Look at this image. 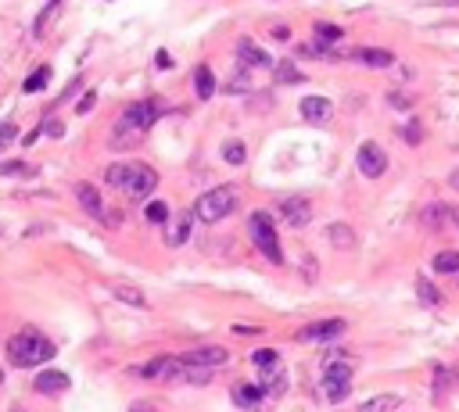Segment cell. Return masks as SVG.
Returning <instances> with one entry per match:
<instances>
[{"mask_svg": "<svg viewBox=\"0 0 459 412\" xmlns=\"http://www.w3.org/2000/svg\"><path fill=\"white\" fill-rule=\"evenodd\" d=\"M158 115H162L158 100H140V105H130L126 111H122L115 133H112V147H130V143H140V136L155 126Z\"/></svg>", "mask_w": 459, "mask_h": 412, "instance_id": "6da1fadb", "label": "cell"}, {"mask_svg": "<svg viewBox=\"0 0 459 412\" xmlns=\"http://www.w3.org/2000/svg\"><path fill=\"white\" fill-rule=\"evenodd\" d=\"M8 359H11V366L29 369V366H40V362L54 359V344L44 334H36V330H22V334H15L8 341Z\"/></svg>", "mask_w": 459, "mask_h": 412, "instance_id": "7a4b0ae2", "label": "cell"}, {"mask_svg": "<svg viewBox=\"0 0 459 412\" xmlns=\"http://www.w3.org/2000/svg\"><path fill=\"white\" fill-rule=\"evenodd\" d=\"M248 233H252L255 247H259V251H262L269 262H273V265H280V262H284L280 237H277V230H273V219H269L266 212H255L252 219H248Z\"/></svg>", "mask_w": 459, "mask_h": 412, "instance_id": "3957f363", "label": "cell"}, {"mask_svg": "<svg viewBox=\"0 0 459 412\" xmlns=\"http://www.w3.org/2000/svg\"><path fill=\"white\" fill-rule=\"evenodd\" d=\"M234 208H237V190H234V187H216V190L201 194L194 215H198L201 222H219V219H226Z\"/></svg>", "mask_w": 459, "mask_h": 412, "instance_id": "277c9868", "label": "cell"}, {"mask_svg": "<svg viewBox=\"0 0 459 412\" xmlns=\"http://www.w3.org/2000/svg\"><path fill=\"white\" fill-rule=\"evenodd\" d=\"M155 187H158V172L151 169V165L126 161V179H122V194H130L133 201H144Z\"/></svg>", "mask_w": 459, "mask_h": 412, "instance_id": "5b68a950", "label": "cell"}, {"mask_svg": "<svg viewBox=\"0 0 459 412\" xmlns=\"http://www.w3.org/2000/svg\"><path fill=\"white\" fill-rule=\"evenodd\" d=\"M338 337H345V319H320V323H309L298 330L302 344H327V341H338Z\"/></svg>", "mask_w": 459, "mask_h": 412, "instance_id": "8992f818", "label": "cell"}, {"mask_svg": "<svg viewBox=\"0 0 459 412\" xmlns=\"http://www.w3.org/2000/svg\"><path fill=\"white\" fill-rule=\"evenodd\" d=\"M356 165H359V172H363L366 179H381V176L388 172V154H384L381 143L370 140V143H363V147H359Z\"/></svg>", "mask_w": 459, "mask_h": 412, "instance_id": "52a82bcc", "label": "cell"}, {"mask_svg": "<svg viewBox=\"0 0 459 412\" xmlns=\"http://www.w3.org/2000/svg\"><path fill=\"white\" fill-rule=\"evenodd\" d=\"M259 384H262V391L269 398H280V395H287V373H284V366L280 362H273V366H259Z\"/></svg>", "mask_w": 459, "mask_h": 412, "instance_id": "ba28073f", "label": "cell"}, {"mask_svg": "<svg viewBox=\"0 0 459 412\" xmlns=\"http://www.w3.org/2000/svg\"><path fill=\"white\" fill-rule=\"evenodd\" d=\"M280 212H284L287 226H295V230H305V226L312 222V204H309V197H287V201H280Z\"/></svg>", "mask_w": 459, "mask_h": 412, "instance_id": "9c48e42d", "label": "cell"}, {"mask_svg": "<svg viewBox=\"0 0 459 412\" xmlns=\"http://www.w3.org/2000/svg\"><path fill=\"white\" fill-rule=\"evenodd\" d=\"M187 362H194V366H208V369H216V366H226L230 362V352L219 344H205V348H194V352H187L183 355Z\"/></svg>", "mask_w": 459, "mask_h": 412, "instance_id": "30bf717a", "label": "cell"}, {"mask_svg": "<svg viewBox=\"0 0 459 412\" xmlns=\"http://www.w3.org/2000/svg\"><path fill=\"white\" fill-rule=\"evenodd\" d=\"M33 387L40 391V395H65V391L72 387V380L61 373V369H44V373L33 380Z\"/></svg>", "mask_w": 459, "mask_h": 412, "instance_id": "8fae6325", "label": "cell"}, {"mask_svg": "<svg viewBox=\"0 0 459 412\" xmlns=\"http://www.w3.org/2000/svg\"><path fill=\"white\" fill-rule=\"evenodd\" d=\"M237 57H241V65H248V69H269V65H273V57H269L259 44H255V39H241V44H237Z\"/></svg>", "mask_w": 459, "mask_h": 412, "instance_id": "7c38bea8", "label": "cell"}, {"mask_svg": "<svg viewBox=\"0 0 459 412\" xmlns=\"http://www.w3.org/2000/svg\"><path fill=\"white\" fill-rule=\"evenodd\" d=\"M191 226H194V212L176 215L169 226H165V244H169V247H180L187 237H191Z\"/></svg>", "mask_w": 459, "mask_h": 412, "instance_id": "4fadbf2b", "label": "cell"}, {"mask_svg": "<svg viewBox=\"0 0 459 412\" xmlns=\"http://www.w3.org/2000/svg\"><path fill=\"white\" fill-rule=\"evenodd\" d=\"M76 197H79V204H83V208H87L94 219H104V201H101L97 187H90V183H79V187H76Z\"/></svg>", "mask_w": 459, "mask_h": 412, "instance_id": "5bb4252c", "label": "cell"}, {"mask_svg": "<svg viewBox=\"0 0 459 412\" xmlns=\"http://www.w3.org/2000/svg\"><path fill=\"white\" fill-rule=\"evenodd\" d=\"M302 115L309 118V122H327L330 115H334V105L327 97H305L302 100Z\"/></svg>", "mask_w": 459, "mask_h": 412, "instance_id": "9a60e30c", "label": "cell"}, {"mask_svg": "<svg viewBox=\"0 0 459 412\" xmlns=\"http://www.w3.org/2000/svg\"><path fill=\"white\" fill-rule=\"evenodd\" d=\"M327 237H330V244L338 247V251H352V247H356V233H352L348 222H330Z\"/></svg>", "mask_w": 459, "mask_h": 412, "instance_id": "2e32d148", "label": "cell"}, {"mask_svg": "<svg viewBox=\"0 0 459 412\" xmlns=\"http://www.w3.org/2000/svg\"><path fill=\"white\" fill-rule=\"evenodd\" d=\"M356 57L363 61V65H370V69H388V65H395V54L384 51V47H359Z\"/></svg>", "mask_w": 459, "mask_h": 412, "instance_id": "e0dca14e", "label": "cell"}, {"mask_svg": "<svg viewBox=\"0 0 459 412\" xmlns=\"http://www.w3.org/2000/svg\"><path fill=\"white\" fill-rule=\"evenodd\" d=\"M194 93L201 100H208V97L216 93V75H212V69H208V65H198L194 69Z\"/></svg>", "mask_w": 459, "mask_h": 412, "instance_id": "ac0fdd59", "label": "cell"}, {"mask_svg": "<svg viewBox=\"0 0 459 412\" xmlns=\"http://www.w3.org/2000/svg\"><path fill=\"white\" fill-rule=\"evenodd\" d=\"M266 398V391H262V384L255 387V384H241L237 391H234V402L241 405V409H255L259 402Z\"/></svg>", "mask_w": 459, "mask_h": 412, "instance_id": "d6986e66", "label": "cell"}, {"mask_svg": "<svg viewBox=\"0 0 459 412\" xmlns=\"http://www.w3.org/2000/svg\"><path fill=\"white\" fill-rule=\"evenodd\" d=\"M112 294L122 301V305H133V308H148V298H144V291H137V287L130 283H115L112 287Z\"/></svg>", "mask_w": 459, "mask_h": 412, "instance_id": "ffe728a7", "label": "cell"}, {"mask_svg": "<svg viewBox=\"0 0 459 412\" xmlns=\"http://www.w3.org/2000/svg\"><path fill=\"white\" fill-rule=\"evenodd\" d=\"M348 387H352V380H345V377H323V395H327V402H345Z\"/></svg>", "mask_w": 459, "mask_h": 412, "instance_id": "44dd1931", "label": "cell"}, {"mask_svg": "<svg viewBox=\"0 0 459 412\" xmlns=\"http://www.w3.org/2000/svg\"><path fill=\"white\" fill-rule=\"evenodd\" d=\"M399 395H377V398H370L359 405V412H391V409H399Z\"/></svg>", "mask_w": 459, "mask_h": 412, "instance_id": "7402d4cb", "label": "cell"}, {"mask_svg": "<svg viewBox=\"0 0 459 412\" xmlns=\"http://www.w3.org/2000/svg\"><path fill=\"white\" fill-rule=\"evenodd\" d=\"M416 298H420V305H427V308H434V305H442V294H438V287L431 283V280H416Z\"/></svg>", "mask_w": 459, "mask_h": 412, "instance_id": "603a6c76", "label": "cell"}, {"mask_svg": "<svg viewBox=\"0 0 459 412\" xmlns=\"http://www.w3.org/2000/svg\"><path fill=\"white\" fill-rule=\"evenodd\" d=\"M434 273H459V251H442L434 258Z\"/></svg>", "mask_w": 459, "mask_h": 412, "instance_id": "cb8c5ba5", "label": "cell"}, {"mask_svg": "<svg viewBox=\"0 0 459 412\" xmlns=\"http://www.w3.org/2000/svg\"><path fill=\"white\" fill-rule=\"evenodd\" d=\"M165 362H169V359H155V362H148V366H137L133 373H137V377H144V380H162Z\"/></svg>", "mask_w": 459, "mask_h": 412, "instance_id": "d4e9b609", "label": "cell"}, {"mask_svg": "<svg viewBox=\"0 0 459 412\" xmlns=\"http://www.w3.org/2000/svg\"><path fill=\"white\" fill-rule=\"evenodd\" d=\"M445 215H452L449 208H445V204H427V208H424V226H431V230H438V226H442V219Z\"/></svg>", "mask_w": 459, "mask_h": 412, "instance_id": "484cf974", "label": "cell"}, {"mask_svg": "<svg viewBox=\"0 0 459 412\" xmlns=\"http://www.w3.org/2000/svg\"><path fill=\"white\" fill-rule=\"evenodd\" d=\"M47 82H51V69L44 65V69H36V72L26 79V93H40V90L47 87Z\"/></svg>", "mask_w": 459, "mask_h": 412, "instance_id": "4316f807", "label": "cell"}, {"mask_svg": "<svg viewBox=\"0 0 459 412\" xmlns=\"http://www.w3.org/2000/svg\"><path fill=\"white\" fill-rule=\"evenodd\" d=\"M244 143L241 140H230L226 147H223V158H226V165H244Z\"/></svg>", "mask_w": 459, "mask_h": 412, "instance_id": "83f0119b", "label": "cell"}, {"mask_svg": "<svg viewBox=\"0 0 459 412\" xmlns=\"http://www.w3.org/2000/svg\"><path fill=\"white\" fill-rule=\"evenodd\" d=\"M277 79L280 82H291V87H298V82H305V75L291 65V61H284V65H277Z\"/></svg>", "mask_w": 459, "mask_h": 412, "instance_id": "f1b7e54d", "label": "cell"}, {"mask_svg": "<svg viewBox=\"0 0 459 412\" xmlns=\"http://www.w3.org/2000/svg\"><path fill=\"white\" fill-rule=\"evenodd\" d=\"M122 179H126V161H119V165H112V169L104 172V183L115 187V190H122Z\"/></svg>", "mask_w": 459, "mask_h": 412, "instance_id": "f546056e", "label": "cell"}, {"mask_svg": "<svg viewBox=\"0 0 459 412\" xmlns=\"http://www.w3.org/2000/svg\"><path fill=\"white\" fill-rule=\"evenodd\" d=\"M341 26H334V22H316V36L323 39V44H330V39H341Z\"/></svg>", "mask_w": 459, "mask_h": 412, "instance_id": "4dcf8cb0", "label": "cell"}, {"mask_svg": "<svg viewBox=\"0 0 459 412\" xmlns=\"http://www.w3.org/2000/svg\"><path fill=\"white\" fill-rule=\"evenodd\" d=\"M402 136H406V143H409V147H420V143H424V126L413 118L409 126H406V133H402Z\"/></svg>", "mask_w": 459, "mask_h": 412, "instance_id": "1f68e13d", "label": "cell"}, {"mask_svg": "<svg viewBox=\"0 0 459 412\" xmlns=\"http://www.w3.org/2000/svg\"><path fill=\"white\" fill-rule=\"evenodd\" d=\"M148 219L151 222H169V204H165V201H151L148 204Z\"/></svg>", "mask_w": 459, "mask_h": 412, "instance_id": "d6a6232c", "label": "cell"}, {"mask_svg": "<svg viewBox=\"0 0 459 412\" xmlns=\"http://www.w3.org/2000/svg\"><path fill=\"white\" fill-rule=\"evenodd\" d=\"M33 169H26V161H0V176H26Z\"/></svg>", "mask_w": 459, "mask_h": 412, "instance_id": "836d02e7", "label": "cell"}, {"mask_svg": "<svg viewBox=\"0 0 459 412\" xmlns=\"http://www.w3.org/2000/svg\"><path fill=\"white\" fill-rule=\"evenodd\" d=\"M252 362H255V369H259V366H273V362H280V355L273 352V348H262V352L252 355Z\"/></svg>", "mask_w": 459, "mask_h": 412, "instance_id": "e575fe53", "label": "cell"}, {"mask_svg": "<svg viewBox=\"0 0 459 412\" xmlns=\"http://www.w3.org/2000/svg\"><path fill=\"white\" fill-rule=\"evenodd\" d=\"M248 90H252V79H248V72H237L230 82V93H248Z\"/></svg>", "mask_w": 459, "mask_h": 412, "instance_id": "d590c367", "label": "cell"}, {"mask_svg": "<svg viewBox=\"0 0 459 412\" xmlns=\"http://www.w3.org/2000/svg\"><path fill=\"white\" fill-rule=\"evenodd\" d=\"M18 136V126L15 122H0V143H8V140H15Z\"/></svg>", "mask_w": 459, "mask_h": 412, "instance_id": "8d00e7d4", "label": "cell"}, {"mask_svg": "<svg viewBox=\"0 0 459 412\" xmlns=\"http://www.w3.org/2000/svg\"><path fill=\"white\" fill-rule=\"evenodd\" d=\"M434 384H438V391L449 387V369L445 366H434Z\"/></svg>", "mask_w": 459, "mask_h": 412, "instance_id": "74e56055", "label": "cell"}, {"mask_svg": "<svg viewBox=\"0 0 459 412\" xmlns=\"http://www.w3.org/2000/svg\"><path fill=\"white\" fill-rule=\"evenodd\" d=\"M40 133H47V136H61V133H65V126H61L58 118H51L47 126H40Z\"/></svg>", "mask_w": 459, "mask_h": 412, "instance_id": "f35d334b", "label": "cell"}, {"mask_svg": "<svg viewBox=\"0 0 459 412\" xmlns=\"http://www.w3.org/2000/svg\"><path fill=\"white\" fill-rule=\"evenodd\" d=\"M94 100H97V93H87V97H83L79 105H76V111H79V115H87V111L94 108Z\"/></svg>", "mask_w": 459, "mask_h": 412, "instance_id": "ab89813d", "label": "cell"}, {"mask_svg": "<svg viewBox=\"0 0 459 412\" xmlns=\"http://www.w3.org/2000/svg\"><path fill=\"white\" fill-rule=\"evenodd\" d=\"M388 100H391V105H395V108H399V111H402V108H409V97H399V93H388Z\"/></svg>", "mask_w": 459, "mask_h": 412, "instance_id": "60d3db41", "label": "cell"}, {"mask_svg": "<svg viewBox=\"0 0 459 412\" xmlns=\"http://www.w3.org/2000/svg\"><path fill=\"white\" fill-rule=\"evenodd\" d=\"M155 65H158V69H169V65H173V61H169V54H165V51H162V54L155 57Z\"/></svg>", "mask_w": 459, "mask_h": 412, "instance_id": "b9f144b4", "label": "cell"}, {"mask_svg": "<svg viewBox=\"0 0 459 412\" xmlns=\"http://www.w3.org/2000/svg\"><path fill=\"white\" fill-rule=\"evenodd\" d=\"M273 36H277V39H291V29H284V26H277V29H273Z\"/></svg>", "mask_w": 459, "mask_h": 412, "instance_id": "7bdbcfd3", "label": "cell"}, {"mask_svg": "<svg viewBox=\"0 0 459 412\" xmlns=\"http://www.w3.org/2000/svg\"><path fill=\"white\" fill-rule=\"evenodd\" d=\"M449 183H452V187H456V190H459V169H456V172H452V176H449Z\"/></svg>", "mask_w": 459, "mask_h": 412, "instance_id": "ee69618b", "label": "cell"}, {"mask_svg": "<svg viewBox=\"0 0 459 412\" xmlns=\"http://www.w3.org/2000/svg\"><path fill=\"white\" fill-rule=\"evenodd\" d=\"M130 412H155V409H151V405H133Z\"/></svg>", "mask_w": 459, "mask_h": 412, "instance_id": "f6af8a7d", "label": "cell"}, {"mask_svg": "<svg viewBox=\"0 0 459 412\" xmlns=\"http://www.w3.org/2000/svg\"><path fill=\"white\" fill-rule=\"evenodd\" d=\"M452 222L459 226V204H456V208H452Z\"/></svg>", "mask_w": 459, "mask_h": 412, "instance_id": "bcb514c9", "label": "cell"}, {"mask_svg": "<svg viewBox=\"0 0 459 412\" xmlns=\"http://www.w3.org/2000/svg\"><path fill=\"white\" fill-rule=\"evenodd\" d=\"M445 4H459V0H445Z\"/></svg>", "mask_w": 459, "mask_h": 412, "instance_id": "7dc6e473", "label": "cell"}]
</instances>
